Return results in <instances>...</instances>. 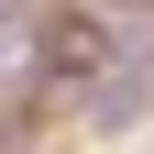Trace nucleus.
<instances>
[{
    "instance_id": "nucleus-3",
    "label": "nucleus",
    "mask_w": 154,
    "mask_h": 154,
    "mask_svg": "<svg viewBox=\"0 0 154 154\" xmlns=\"http://www.w3.org/2000/svg\"><path fill=\"white\" fill-rule=\"evenodd\" d=\"M22 22H33V11H22V0H0V33H22Z\"/></svg>"
},
{
    "instance_id": "nucleus-1",
    "label": "nucleus",
    "mask_w": 154,
    "mask_h": 154,
    "mask_svg": "<svg viewBox=\"0 0 154 154\" xmlns=\"http://www.w3.org/2000/svg\"><path fill=\"white\" fill-rule=\"evenodd\" d=\"M143 99H154V77H99V99H88V132H132V121H143Z\"/></svg>"
},
{
    "instance_id": "nucleus-2",
    "label": "nucleus",
    "mask_w": 154,
    "mask_h": 154,
    "mask_svg": "<svg viewBox=\"0 0 154 154\" xmlns=\"http://www.w3.org/2000/svg\"><path fill=\"white\" fill-rule=\"evenodd\" d=\"M55 66H99V22H55Z\"/></svg>"
}]
</instances>
